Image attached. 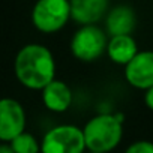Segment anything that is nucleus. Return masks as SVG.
Returning <instances> with one entry per match:
<instances>
[{
  "mask_svg": "<svg viewBox=\"0 0 153 153\" xmlns=\"http://www.w3.org/2000/svg\"><path fill=\"white\" fill-rule=\"evenodd\" d=\"M15 76L29 90H44L56 80V60L48 47L42 44H27L15 56Z\"/></svg>",
  "mask_w": 153,
  "mask_h": 153,
  "instance_id": "1",
  "label": "nucleus"
},
{
  "mask_svg": "<svg viewBox=\"0 0 153 153\" xmlns=\"http://www.w3.org/2000/svg\"><path fill=\"white\" fill-rule=\"evenodd\" d=\"M87 152L110 153L123 138V116L113 113L96 114L83 128Z\"/></svg>",
  "mask_w": 153,
  "mask_h": 153,
  "instance_id": "2",
  "label": "nucleus"
},
{
  "mask_svg": "<svg viewBox=\"0 0 153 153\" xmlns=\"http://www.w3.org/2000/svg\"><path fill=\"white\" fill-rule=\"evenodd\" d=\"M108 33L99 26H80L71 39V53L72 56L84 63L95 62L107 53L108 47Z\"/></svg>",
  "mask_w": 153,
  "mask_h": 153,
  "instance_id": "3",
  "label": "nucleus"
},
{
  "mask_svg": "<svg viewBox=\"0 0 153 153\" xmlns=\"http://www.w3.org/2000/svg\"><path fill=\"white\" fill-rule=\"evenodd\" d=\"M86 140L81 128L57 125L48 129L41 141V153H86Z\"/></svg>",
  "mask_w": 153,
  "mask_h": 153,
  "instance_id": "4",
  "label": "nucleus"
},
{
  "mask_svg": "<svg viewBox=\"0 0 153 153\" xmlns=\"http://www.w3.org/2000/svg\"><path fill=\"white\" fill-rule=\"evenodd\" d=\"M71 20L69 0H38L32 9V24L41 33H56Z\"/></svg>",
  "mask_w": 153,
  "mask_h": 153,
  "instance_id": "5",
  "label": "nucleus"
},
{
  "mask_svg": "<svg viewBox=\"0 0 153 153\" xmlns=\"http://www.w3.org/2000/svg\"><path fill=\"white\" fill-rule=\"evenodd\" d=\"M26 111L24 107L14 98H3L0 101V140L11 143L14 138L26 132Z\"/></svg>",
  "mask_w": 153,
  "mask_h": 153,
  "instance_id": "6",
  "label": "nucleus"
},
{
  "mask_svg": "<svg viewBox=\"0 0 153 153\" xmlns=\"http://www.w3.org/2000/svg\"><path fill=\"white\" fill-rule=\"evenodd\" d=\"M126 83L138 90H149L153 87V51H140L126 66H125Z\"/></svg>",
  "mask_w": 153,
  "mask_h": 153,
  "instance_id": "7",
  "label": "nucleus"
},
{
  "mask_svg": "<svg viewBox=\"0 0 153 153\" xmlns=\"http://www.w3.org/2000/svg\"><path fill=\"white\" fill-rule=\"evenodd\" d=\"M71 18L80 26H93L108 14L110 0H69Z\"/></svg>",
  "mask_w": 153,
  "mask_h": 153,
  "instance_id": "8",
  "label": "nucleus"
},
{
  "mask_svg": "<svg viewBox=\"0 0 153 153\" xmlns=\"http://www.w3.org/2000/svg\"><path fill=\"white\" fill-rule=\"evenodd\" d=\"M42 104L53 113H65L74 101L72 89L62 80H54L41 92Z\"/></svg>",
  "mask_w": 153,
  "mask_h": 153,
  "instance_id": "9",
  "label": "nucleus"
},
{
  "mask_svg": "<svg viewBox=\"0 0 153 153\" xmlns=\"http://www.w3.org/2000/svg\"><path fill=\"white\" fill-rule=\"evenodd\" d=\"M137 17L131 6L128 5H119L108 11L105 17V32L108 36H122V35H131L135 29Z\"/></svg>",
  "mask_w": 153,
  "mask_h": 153,
  "instance_id": "10",
  "label": "nucleus"
},
{
  "mask_svg": "<svg viewBox=\"0 0 153 153\" xmlns=\"http://www.w3.org/2000/svg\"><path fill=\"white\" fill-rule=\"evenodd\" d=\"M138 45L132 35H122V36H111L107 47L108 59L116 63L126 66L137 54H138Z\"/></svg>",
  "mask_w": 153,
  "mask_h": 153,
  "instance_id": "11",
  "label": "nucleus"
},
{
  "mask_svg": "<svg viewBox=\"0 0 153 153\" xmlns=\"http://www.w3.org/2000/svg\"><path fill=\"white\" fill-rule=\"evenodd\" d=\"M9 144L15 153H41V141L30 132H23Z\"/></svg>",
  "mask_w": 153,
  "mask_h": 153,
  "instance_id": "12",
  "label": "nucleus"
},
{
  "mask_svg": "<svg viewBox=\"0 0 153 153\" xmlns=\"http://www.w3.org/2000/svg\"><path fill=\"white\" fill-rule=\"evenodd\" d=\"M125 153H153V141L149 140H138L129 144Z\"/></svg>",
  "mask_w": 153,
  "mask_h": 153,
  "instance_id": "13",
  "label": "nucleus"
},
{
  "mask_svg": "<svg viewBox=\"0 0 153 153\" xmlns=\"http://www.w3.org/2000/svg\"><path fill=\"white\" fill-rule=\"evenodd\" d=\"M144 104L150 111H153V87L144 92Z\"/></svg>",
  "mask_w": 153,
  "mask_h": 153,
  "instance_id": "14",
  "label": "nucleus"
},
{
  "mask_svg": "<svg viewBox=\"0 0 153 153\" xmlns=\"http://www.w3.org/2000/svg\"><path fill=\"white\" fill-rule=\"evenodd\" d=\"M0 153H15L11 147L9 143H2V146H0Z\"/></svg>",
  "mask_w": 153,
  "mask_h": 153,
  "instance_id": "15",
  "label": "nucleus"
},
{
  "mask_svg": "<svg viewBox=\"0 0 153 153\" xmlns=\"http://www.w3.org/2000/svg\"><path fill=\"white\" fill-rule=\"evenodd\" d=\"M86 153H96V152H86Z\"/></svg>",
  "mask_w": 153,
  "mask_h": 153,
  "instance_id": "16",
  "label": "nucleus"
}]
</instances>
